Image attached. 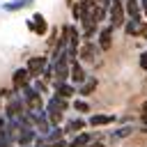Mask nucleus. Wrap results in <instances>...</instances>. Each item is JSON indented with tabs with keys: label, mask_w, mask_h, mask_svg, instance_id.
I'll return each instance as SVG.
<instances>
[{
	"label": "nucleus",
	"mask_w": 147,
	"mask_h": 147,
	"mask_svg": "<svg viewBox=\"0 0 147 147\" xmlns=\"http://www.w3.org/2000/svg\"><path fill=\"white\" fill-rule=\"evenodd\" d=\"M18 94L23 96V101H25V108H28V110H34V113H41V110H44V106H46L44 94H39V92L32 87V83H30V85H25Z\"/></svg>",
	"instance_id": "f257e3e1"
},
{
	"label": "nucleus",
	"mask_w": 147,
	"mask_h": 147,
	"mask_svg": "<svg viewBox=\"0 0 147 147\" xmlns=\"http://www.w3.org/2000/svg\"><path fill=\"white\" fill-rule=\"evenodd\" d=\"M5 117L7 119H16L18 115H23L28 108H25V101H23V96L16 92V94H11V99H7V103H5Z\"/></svg>",
	"instance_id": "f03ea898"
},
{
	"label": "nucleus",
	"mask_w": 147,
	"mask_h": 147,
	"mask_svg": "<svg viewBox=\"0 0 147 147\" xmlns=\"http://www.w3.org/2000/svg\"><path fill=\"white\" fill-rule=\"evenodd\" d=\"M28 30L30 32H34L37 37H44L46 32H48V21H46V16L41 14V11H34L30 18H28Z\"/></svg>",
	"instance_id": "7ed1b4c3"
},
{
	"label": "nucleus",
	"mask_w": 147,
	"mask_h": 147,
	"mask_svg": "<svg viewBox=\"0 0 147 147\" xmlns=\"http://www.w3.org/2000/svg\"><path fill=\"white\" fill-rule=\"evenodd\" d=\"M126 21V11H124V2H110L108 7V23L113 28H122Z\"/></svg>",
	"instance_id": "20e7f679"
},
{
	"label": "nucleus",
	"mask_w": 147,
	"mask_h": 147,
	"mask_svg": "<svg viewBox=\"0 0 147 147\" xmlns=\"http://www.w3.org/2000/svg\"><path fill=\"white\" fill-rule=\"evenodd\" d=\"M46 64H48V55H32V57L28 60V64H25V69H28V74H30V78L34 80V78H39V76L44 74V69H46Z\"/></svg>",
	"instance_id": "39448f33"
},
{
	"label": "nucleus",
	"mask_w": 147,
	"mask_h": 147,
	"mask_svg": "<svg viewBox=\"0 0 147 147\" xmlns=\"http://www.w3.org/2000/svg\"><path fill=\"white\" fill-rule=\"evenodd\" d=\"M99 53H101V48L94 41H83L80 48H78V60L80 62H94L99 57Z\"/></svg>",
	"instance_id": "423d86ee"
},
{
	"label": "nucleus",
	"mask_w": 147,
	"mask_h": 147,
	"mask_svg": "<svg viewBox=\"0 0 147 147\" xmlns=\"http://www.w3.org/2000/svg\"><path fill=\"white\" fill-rule=\"evenodd\" d=\"M32 83V78H30V74H28V69L25 67H21V69H16L14 74H11V90L14 92H21L25 85H30Z\"/></svg>",
	"instance_id": "0eeeda50"
},
{
	"label": "nucleus",
	"mask_w": 147,
	"mask_h": 147,
	"mask_svg": "<svg viewBox=\"0 0 147 147\" xmlns=\"http://www.w3.org/2000/svg\"><path fill=\"white\" fill-rule=\"evenodd\" d=\"M34 138H37L34 126H21L16 133V147H32Z\"/></svg>",
	"instance_id": "6e6552de"
},
{
	"label": "nucleus",
	"mask_w": 147,
	"mask_h": 147,
	"mask_svg": "<svg viewBox=\"0 0 147 147\" xmlns=\"http://www.w3.org/2000/svg\"><path fill=\"white\" fill-rule=\"evenodd\" d=\"M113 32H115V28L108 23V25H103V28H99V34H96V46L101 48V51H108L110 46H113Z\"/></svg>",
	"instance_id": "1a4fd4ad"
},
{
	"label": "nucleus",
	"mask_w": 147,
	"mask_h": 147,
	"mask_svg": "<svg viewBox=\"0 0 147 147\" xmlns=\"http://www.w3.org/2000/svg\"><path fill=\"white\" fill-rule=\"evenodd\" d=\"M85 78H87V71L83 69V62H80V60H74V62L69 64V83L80 85Z\"/></svg>",
	"instance_id": "9d476101"
},
{
	"label": "nucleus",
	"mask_w": 147,
	"mask_h": 147,
	"mask_svg": "<svg viewBox=\"0 0 147 147\" xmlns=\"http://www.w3.org/2000/svg\"><path fill=\"white\" fill-rule=\"evenodd\" d=\"M96 87H99V80H96L94 76H87L80 85H76V94H78L80 99H87L90 94H94V92H96Z\"/></svg>",
	"instance_id": "9b49d317"
},
{
	"label": "nucleus",
	"mask_w": 147,
	"mask_h": 147,
	"mask_svg": "<svg viewBox=\"0 0 147 147\" xmlns=\"http://www.w3.org/2000/svg\"><path fill=\"white\" fill-rule=\"evenodd\" d=\"M113 122H117V117L110 115V113H94V115L87 117V126H92V129L108 126V124H113Z\"/></svg>",
	"instance_id": "f8f14e48"
},
{
	"label": "nucleus",
	"mask_w": 147,
	"mask_h": 147,
	"mask_svg": "<svg viewBox=\"0 0 147 147\" xmlns=\"http://www.w3.org/2000/svg\"><path fill=\"white\" fill-rule=\"evenodd\" d=\"M85 126H87V119H83V117H71V119H67L64 122V136H76V133H80V131H85Z\"/></svg>",
	"instance_id": "ddd939ff"
},
{
	"label": "nucleus",
	"mask_w": 147,
	"mask_h": 147,
	"mask_svg": "<svg viewBox=\"0 0 147 147\" xmlns=\"http://www.w3.org/2000/svg\"><path fill=\"white\" fill-rule=\"evenodd\" d=\"M142 21H145V18H126L124 25H122L124 34H126V37H140V25H142Z\"/></svg>",
	"instance_id": "4468645a"
},
{
	"label": "nucleus",
	"mask_w": 147,
	"mask_h": 147,
	"mask_svg": "<svg viewBox=\"0 0 147 147\" xmlns=\"http://www.w3.org/2000/svg\"><path fill=\"white\" fill-rule=\"evenodd\" d=\"M53 87H55V92H53V94H57V96H64V99H71V96L76 94V85H74V83H69V80L53 83Z\"/></svg>",
	"instance_id": "2eb2a0df"
},
{
	"label": "nucleus",
	"mask_w": 147,
	"mask_h": 147,
	"mask_svg": "<svg viewBox=\"0 0 147 147\" xmlns=\"http://www.w3.org/2000/svg\"><path fill=\"white\" fill-rule=\"evenodd\" d=\"M94 138H96V136H94L92 131H80V133H76V136L69 140V147H87Z\"/></svg>",
	"instance_id": "dca6fc26"
},
{
	"label": "nucleus",
	"mask_w": 147,
	"mask_h": 147,
	"mask_svg": "<svg viewBox=\"0 0 147 147\" xmlns=\"http://www.w3.org/2000/svg\"><path fill=\"white\" fill-rule=\"evenodd\" d=\"M32 5H34V0H9V2H2V9L14 14V11H23V9L32 7Z\"/></svg>",
	"instance_id": "f3484780"
},
{
	"label": "nucleus",
	"mask_w": 147,
	"mask_h": 147,
	"mask_svg": "<svg viewBox=\"0 0 147 147\" xmlns=\"http://www.w3.org/2000/svg\"><path fill=\"white\" fill-rule=\"evenodd\" d=\"M124 11H126V18H145L140 9V0H124Z\"/></svg>",
	"instance_id": "a211bd4d"
},
{
	"label": "nucleus",
	"mask_w": 147,
	"mask_h": 147,
	"mask_svg": "<svg viewBox=\"0 0 147 147\" xmlns=\"http://www.w3.org/2000/svg\"><path fill=\"white\" fill-rule=\"evenodd\" d=\"M46 103H51V106H55V108H57V110H62V113L71 108V101H69V99H64V96H57V94H51Z\"/></svg>",
	"instance_id": "6ab92c4d"
},
{
	"label": "nucleus",
	"mask_w": 147,
	"mask_h": 147,
	"mask_svg": "<svg viewBox=\"0 0 147 147\" xmlns=\"http://www.w3.org/2000/svg\"><path fill=\"white\" fill-rule=\"evenodd\" d=\"M44 138H46V145H51V142H55V140L64 138V129H62V126H51V131H48Z\"/></svg>",
	"instance_id": "aec40b11"
},
{
	"label": "nucleus",
	"mask_w": 147,
	"mask_h": 147,
	"mask_svg": "<svg viewBox=\"0 0 147 147\" xmlns=\"http://www.w3.org/2000/svg\"><path fill=\"white\" fill-rule=\"evenodd\" d=\"M71 108L76 110V113H80V115H87L92 108H90V103H87V99H74L71 101Z\"/></svg>",
	"instance_id": "412c9836"
},
{
	"label": "nucleus",
	"mask_w": 147,
	"mask_h": 147,
	"mask_svg": "<svg viewBox=\"0 0 147 147\" xmlns=\"http://www.w3.org/2000/svg\"><path fill=\"white\" fill-rule=\"evenodd\" d=\"M133 131H136V129L126 124V126H122V129H117V131L113 133V140H122V138H129V136H131Z\"/></svg>",
	"instance_id": "4be33fe9"
},
{
	"label": "nucleus",
	"mask_w": 147,
	"mask_h": 147,
	"mask_svg": "<svg viewBox=\"0 0 147 147\" xmlns=\"http://www.w3.org/2000/svg\"><path fill=\"white\" fill-rule=\"evenodd\" d=\"M32 87L39 92V94H46L48 92V83L44 80V78H34V83H32Z\"/></svg>",
	"instance_id": "5701e85b"
},
{
	"label": "nucleus",
	"mask_w": 147,
	"mask_h": 147,
	"mask_svg": "<svg viewBox=\"0 0 147 147\" xmlns=\"http://www.w3.org/2000/svg\"><path fill=\"white\" fill-rule=\"evenodd\" d=\"M140 122L147 126V101H142V103H140Z\"/></svg>",
	"instance_id": "b1692460"
},
{
	"label": "nucleus",
	"mask_w": 147,
	"mask_h": 147,
	"mask_svg": "<svg viewBox=\"0 0 147 147\" xmlns=\"http://www.w3.org/2000/svg\"><path fill=\"white\" fill-rule=\"evenodd\" d=\"M138 64H140V69H142V71H147V48L140 53V57H138Z\"/></svg>",
	"instance_id": "393cba45"
},
{
	"label": "nucleus",
	"mask_w": 147,
	"mask_h": 147,
	"mask_svg": "<svg viewBox=\"0 0 147 147\" xmlns=\"http://www.w3.org/2000/svg\"><path fill=\"white\" fill-rule=\"evenodd\" d=\"M11 94H16V92L14 90H7V87L0 90V99H11Z\"/></svg>",
	"instance_id": "a878e982"
},
{
	"label": "nucleus",
	"mask_w": 147,
	"mask_h": 147,
	"mask_svg": "<svg viewBox=\"0 0 147 147\" xmlns=\"http://www.w3.org/2000/svg\"><path fill=\"white\" fill-rule=\"evenodd\" d=\"M0 147H14V142H11V140H7V138L0 133Z\"/></svg>",
	"instance_id": "bb28decb"
},
{
	"label": "nucleus",
	"mask_w": 147,
	"mask_h": 147,
	"mask_svg": "<svg viewBox=\"0 0 147 147\" xmlns=\"http://www.w3.org/2000/svg\"><path fill=\"white\" fill-rule=\"evenodd\" d=\"M140 39H147V21H142L140 25Z\"/></svg>",
	"instance_id": "cd10ccee"
},
{
	"label": "nucleus",
	"mask_w": 147,
	"mask_h": 147,
	"mask_svg": "<svg viewBox=\"0 0 147 147\" xmlns=\"http://www.w3.org/2000/svg\"><path fill=\"white\" fill-rule=\"evenodd\" d=\"M87 147H106V142H103V140H96V138H94V140H92V142H90Z\"/></svg>",
	"instance_id": "c85d7f7f"
},
{
	"label": "nucleus",
	"mask_w": 147,
	"mask_h": 147,
	"mask_svg": "<svg viewBox=\"0 0 147 147\" xmlns=\"http://www.w3.org/2000/svg\"><path fill=\"white\" fill-rule=\"evenodd\" d=\"M140 9H142V16L147 18V0H140Z\"/></svg>",
	"instance_id": "c756f323"
},
{
	"label": "nucleus",
	"mask_w": 147,
	"mask_h": 147,
	"mask_svg": "<svg viewBox=\"0 0 147 147\" xmlns=\"http://www.w3.org/2000/svg\"><path fill=\"white\" fill-rule=\"evenodd\" d=\"M5 124H7V117L0 113V133H2V129H5Z\"/></svg>",
	"instance_id": "7c9ffc66"
},
{
	"label": "nucleus",
	"mask_w": 147,
	"mask_h": 147,
	"mask_svg": "<svg viewBox=\"0 0 147 147\" xmlns=\"http://www.w3.org/2000/svg\"><path fill=\"white\" fill-rule=\"evenodd\" d=\"M0 113H2V99H0Z\"/></svg>",
	"instance_id": "2f4dec72"
},
{
	"label": "nucleus",
	"mask_w": 147,
	"mask_h": 147,
	"mask_svg": "<svg viewBox=\"0 0 147 147\" xmlns=\"http://www.w3.org/2000/svg\"><path fill=\"white\" fill-rule=\"evenodd\" d=\"M67 2H69V5H74V0H67Z\"/></svg>",
	"instance_id": "473e14b6"
}]
</instances>
